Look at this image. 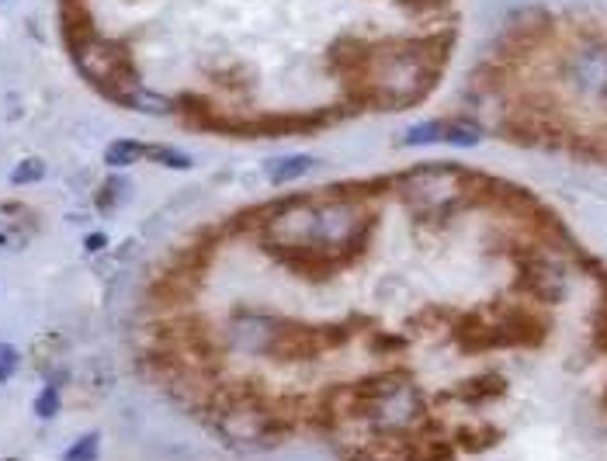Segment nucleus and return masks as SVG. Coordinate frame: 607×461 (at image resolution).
I'll use <instances>...</instances> for the list:
<instances>
[{"label":"nucleus","mask_w":607,"mask_h":461,"mask_svg":"<svg viewBox=\"0 0 607 461\" xmlns=\"http://www.w3.org/2000/svg\"><path fill=\"white\" fill-rule=\"evenodd\" d=\"M375 215L354 205L351 198H337L330 205H288L268 222L271 254L285 260L292 271H306L313 278L340 271L365 250Z\"/></svg>","instance_id":"nucleus-1"},{"label":"nucleus","mask_w":607,"mask_h":461,"mask_svg":"<svg viewBox=\"0 0 607 461\" xmlns=\"http://www.w3.org/2000/svg\"><path fill=\"white\" fill-rule=\"evenodd\" d=\"M455 35H431V39H410V42H386L375 46L372 63L365 77L351 84L354 98H365L382 108H406L434 91L441 77V66L451 52Z\"/></svg>","instance_id":"nucleus-2"},{"label":"nucleus","mask_w":607,"mask_h":461,"mask_svg":"<svg viewBox=\"0 0 607 461\" xmlns=\"http://www.w3.org/2000/svg\"><path fill=\"white\" fill-rule=\"evenodd\" d=\"M465 177L455 167H420L410 177H403V195L420 212H448L462 198Z\"/></svg>","instance_id":"nucleus-3"},{"label":"nucleus","mask_w":607,"mask_h":461,"mask_svg":"<svg viewBox=\"0 0 607 461\" xmlns=\"http://www.w3.org/2000/svg\"><path fill=\"white\" fill-rule=\"evenodd\" d=\"M406 146H434V143H448V146H476L479 132L469 129V125H451V122H424L413 125L403 136Z\"/></svg>","instance_id":"nucleus-4"},{"label":"nucleus","mask_w":607,"mask_h":461,"mask_svg":"<svg viewBox=\"0 0 607 461\" xmlns=\"http://www.w3.org/2000/svg\"><path fill=\"white\" fill-rule=\"evenodd\" d=\"M521 285L528 288L531 295H538V299L559 302L562 292H566V274L555 264H549V260H531V264H524Z\"/></svg>","instance_id":"nucleus-5"},{"label":"nucleus","mask_w":607,"mask_h":461,"mask_svg":"<svg viewBox=\"0 0 607 461\" xmlns=\"http://www.w3.org/2000/svg\"><path fill=\"white\" fill-rule=\"evenodd\" d=\"M573 80L580 91L594 94V98H607V52L604 49L583 52L573 66Z\"/></svg>","instance_id":"nucleus-6"},{"label":"nucleus","mask_w":607,"mask_h":461,"mask_svg":"<svg viewBox=\"0 0 607 461\" xmlns=\"http://www.w3.org/2000/svg\"><path fill=\"white\" fill-rule=\"evenodd\" d=\"M309 170H313V156L299 153V156H281V160H275L268 167V177L275 184H292L299 181V177H306Z\"/></svg>","instance_id":"nucleus-7"},{"label":"nucleus","mask_w":607,"mask_h":461,"mask_svg":"<svg viewBox=\"0 0 607 461\" xmlns=\"http://www.w3.org/2000/svg\"><path fill=\"white\" fill-rule=\"evenodd\" d=\"M143 156H146V146L143 143H136V139H118V143L108 146L105 160L111 163V167H129V163L143 160Z\"/></svg>","instance_id":"nucleus-8"},{"label":"nucleus","mask_w":607,"mask_h":461,"mask_svg":"<svg viewBox=\"0 0 607 461\" xmlns=\"http://www.w3.org/2000/svg\"><path fill=\"white\" fill-rule=\"evenodd\" d=\"M42 177H46V163L28 156V160H21L18 167H14L11 184H35V181H42Z\"/></svg>","instance_id":"nucleus-9"},{"label":"nucleus","mask_w":607,"mask_h":461,"mask_svg":"<svg viewBox=\"0 0 607 461\" xmlns=\"http://www.w3.org/2000/svg\"><path fill=\"white\" fill-rule=\"evenodd\" d=\"M146 156H150V160H160L164 167H174V170L191 167V156H184L181 150H170V146H146Z\"/></svg>","instance_id":"nucleus-10"},{"label":"nucleus","mask_w":607,"mask_h":461,"mask_svg":"<svg viewBox=\"0 0 607 461\" xmlns=\"http://www.w3.org/2000/svg\"><path fill=\"white\" fill-rule=\"evenodd\" d=\"M98 458V434H87L66 451V461H94Z\"/></svg>","instance_id":"nucleus-11"},{"label":"nucleus","mask_w":607,"mask_h":461,"mask_svg":"<svg viewBox=\"0 0 607 461\" xmlns=\"http://www.w3.org/2000/svg\"><path fill=\"white\" fill-rule=\"evenodd\" d=\"M14 371H18V351L11 344H0V382H7Z\"/></svg>","instance_id":"nucleus-12"},{"label":"nucleus","mask_w":607,"mask_h":461,"mask_svg":"<svg viewBox=\"0 0 607 461\" xmlns=\"http://www.w3.org/2000/svg\"><path fill=\"white\" fill-rule=\"evenodd\" d=\"M59 410V392L56 389H46L39 399H35V413L39 416H53Z\"/></svg>","instance_id":"nucleus-13"},{"label":"nucleus","mask_w":607,"mask_h":461,"mask_svg":"<svg viewBox=\"0 0 607 461\" xmlns=\"http://www.w3.org/2000/svg\"><path fill=\"white\" fill-rule=\"evenodd\" d=\"M396 4L413 14H427V11H438V7H444L448 0H396Z\"/></svg>","instance_id":"nucleus-14"},{"label":"nucleus","mask_w":607,"mask_h":461,"mask_svg":"<svg viewBox=\"0 0 607 461\" xmlns=\"http://www.w3.org/2000/svg\"><path fill=\"white\" fill-rule=\"evenodd\" d=\"M98 247H105V236H91V240H87V250H98Z\"/></svg>","instance_id":"nucleus-15"}]
</instances>
